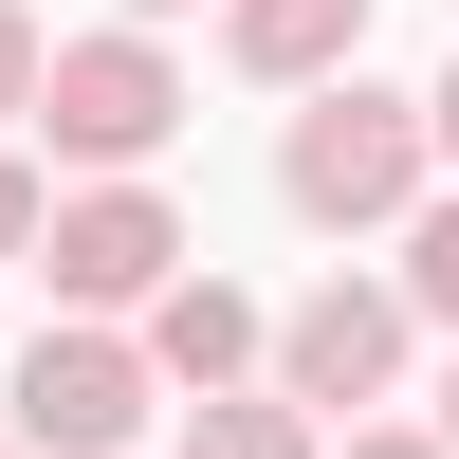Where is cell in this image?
<instances>
[{
  "label": "cell",
  "mask_w": 459,
  "mask_h": 459,
  "mask_svg": "<svg viewBox=\"0 0 459 459\" xmlns=\"http://www.w3.org/2000/svg\"><path fill=\"white\" fill-rule=\"evenodd\" d=\"M423 184H441V147H423V92H386L368 56L294 92V129H276V203L313 221V239H386Z\"/></svg>",
  "instance_id": "obj_1"
},
{
  "label": "cell",
  "mask_w": 459,
  "mask_h": 459,
  "mask_svg": "<svg viewBox=\"0 0 459 459\" xmlns=\"http://www.w3.org/2000/svg\"><path fill=\"white\" fill-rule=\"evenodd\" d=\"M423 147H441V184H459V74H441V92H423Z\"/></svg>",
  "instance_id": "obj_13"
},
{
  "label": "cell",
  "mask_w": 459,
  "mask_h": 459,
  "mask_svg": "<svg viewBox=\"0 0 459 459\" xmlns=\"http://www.w3.org/2000/svg\"><path fill=\"white\" fill-rule=\"evenodd\" d=\"M37 37H56V19H37V0H0V129L37 110Z\"/></svg>",
  "instance_id": "obj_12"
},
{
  "label": "cell",
  "mask_w": 459,
  "mask_h": 459,
  "mask_svg": "<svg viewBox=\"0 0 459 459\" xmlns=\"http://www.w3.org/2000/svg\"><path fill=\"white\" fill-rule=\"evenodd\" d=\"M423 404H441V441H459V368H441V386H423Z\"/></svg>",
  "instance_id": "obj_15"
},
{
  "label": "cell",
  "mask_w": 459,
  "mask_h": 459,
  "mask_svg": "<svg viewBox=\"0 0 459 459\" xmlns=\"http://www.w3.org/2000/svg\"><path fill=\"white\" fill-rule=\"evenodd\" d=\"M166 423H184V459H313L331 441L313 404H276V386H203V404H166Z\"/></svg>",
  "instance_id": "obj_8"
},
{
  "label": "cell",
  "mask_w": 459,
  "mask_h": 459,
  "mask_svg": "<svg viewBox=\"0 0 459 459\" xmlns=\"http://www.w3.org/2000/svg\"><path fill=\"white\" fill-rule=\"evenodd\" d=\"M110 19H147V37H166V19H203V0H110Z\"/></svg>",
  "instance_id": "obj_14"
},
{
  "label": "cell",
  "mask_w": 459,
  "mask_h": 459,
  "mask_svg": "<svg viewBox=\"0 0 459 459\" xmlns=\"http://www.w3.org/2000/svg\"><path fill=\"white\" fill-rule=\"evenodd\" d=\"M184 257H203L184 203H166L147 166H110V184H56V203H37V257H19V276L56 294V313H147Z\"/></svg>",
  "instance_id": "obj_4"
},
{
  "label": "cell",
  "mask_w": 459,
  "mask_h": 459,
  "mask_svg": "<svg viewBox=\"0 0 459 459\" xmlns=\"http://www.w3.org/2000/svg\"><path fill=\"white\" fill-rule=\"evenodd\" d=\"M147 423H166V386H147L129 313H56L19 368H0V441L19 459H129Z\"/></svg>",
  "instance_id": "obj_3"
},
{
  "label": "cell",
  "mask_w": 459,
  "mask_h": 459,
  "mask_svg": "<svg viewBox=\"0 0 459 459\" xmlns=\"http://www.w3.org/2000/svg\"><path fill=\"white\" fill-rule=\"evenodd\" d=\"M129 350H147V386H166V404H203V386H257V294L184 257V276L129 313Z\"/></svg>",
  "instance_id": "obj_6"
},
{
  "label": "cell",
  "mask_w": 459,
  "mask_h": 459,
  "mask_svg": "<svg viewBox=\"0 0 459 459\" xmlns=\"http://www.w3.org/2000/svg\"><path fill=\"white\" fill-rule=\"evenodd\" d=\"M37 203H56V184H37V166H19V129H0V276L37 257Z\"/></svg>",
  "instance_id": "obj_11"
},
{
  "label": "cell",
  "mask_w": 459,
  "mask_h": 459,
  "mask_svg": "<svg viewBox=\"0 0 459 459\" xmlns=\"http://www.w3.org/2000/svg\"><path fill=\"white\" fill-rule=\"evenodd\" d=\"M0 459H19V441H0Z\"/></svg>",
  "instance_id": "obj_16"
},
{
  "label": "cell",
  "mask_w": 459,
  "mask_h": 459,
  "mask_svg": "<svg viewBox=\"0 0 459 459\" xmlns=\"http://www.w3.org/2000/svg\"><path fill=\"white\" fill-rule=\"evenodd\" d=\"M313 459H459V441H441V423H386V404H368V423H331Z\"/></svg>",
  "instance_id": "obj_10"
},
{
  "label": "cell",
  "mask_w": 459,
  "mask_h": 459,
  "mask_svg": "<svg viewBox=\"0 0 459 459\" xmlns=\"http://www.w3.org/2000/svg\"><path fill=\"white\" fill-rule=\"evenodd\" d=\"M404 331H423V313H404L386 276H313L294 313H257V386L313 404V423H368V404L404 386Z\"/></svg>",
  "instance_id": "obj_5"
},
{
  "label": "cell",
  "mask_w": 459,
  "mask_h": 459,
  "mask_svg": "<svg viewBox=\"0 0 459 459\" xmlns=\"http://www.w3.org/2000/svg\"><path fill=\"white\" fill-rule=\"evenodd\" d=\"M221 56H239L257 92H313V74L368 56V0H221Z\"/></svg>",
  "instance_id": "obj_7"
},
{
  "label": "cell",
  "mask_w": 459,
  "mask_h": 459,
  "mask_svg": "<svg viewBox=\"0 0 459 459\" xmlns=\"http://www.w3.org/2000/svg\"><path fill=\"white\" fill-rule=\"evenodd\" d=\"M37 147H56V184H110V166H166L184 147V56L147 19H92V37H37Z\"/></svg>",
  "instance_id": "obj_2"
},
{
  "label": "cell",
  "mask_w": 459,
  "mask_h": 459,
  "mask_svg": "<svg viewBox=\"0 0 459 459\" xmlns=\"http://www.w3.org/2000/svg\"><path fill=\"white\" fill-rule=\"evenodd\" d=\"M386 239H404V276H386V294H404V313H441V331H459V184H423V203H404Z\"/></svg>",
  "instance_id": "obj_9"
}]
</instances>
